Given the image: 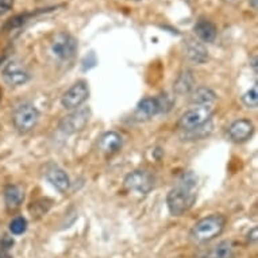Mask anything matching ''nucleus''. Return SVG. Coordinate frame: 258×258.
I'll return each mask as SVG.
<instances>
[{
    "label": "nucleus",
    "mask_w": 258,
    "mask_h": 258,
    "mask_svg": "<svg viewBox=\"0 0 258 258\" xmlns=\"http://www.w3.org/2000/svg\"><path fill=\"white\" fill-rule=\"evenodd\" d=\"M196 184L198 177L192 172L182 174L177 185L172 188L166 196V204L170 215L181 216L192 208L196 202Z\"/></svg>",
    "instance_id": "1"
},
{
    "label": "nucleus",
    "mask_w": 258,
    "mask_h": 258,
    "mask_svg": "<svg viewBox=\"0 0 258 258\" xmlns=\"http://www.w3.org/2000/svg\"><path fill=\"white\" fill-rule=\"evenodd\" d=\"M226 226V218L220 214L206 216L190 230V239L196 243H206L219 237Z\"/></svg>",
    "instance_id": "2"
},
{
    "label": "nucleus",
    "mask_w": 258,
    "mask_h": 258,
    "mask_svg": "<svg viewBox=\"0 0 258 258\" xmlns=\"http://www.w3.org/2000/svg\"><path fill=\"white\" fill-rule=\"evenodd\" d=\"M39 120V111L37 107L31 103H23L14 110L13 112V123L14 127L17 128L21 134L30 133Z\"/></svg>",
    "instance_id": "3"
},
{
    "label": "nucleus",
    "mask_w": 258,
    "mask_h": 258,
    "mask_svg": "<svg viewBox=\"0 0 258 258\" xmlns=\"http://www.w3.org/2000/svg\"><path fill=\"white\" fill-rule=\"evenodd\" d=\"M50 51L53 57L59 61L72 59L77 51L76 38L69 33H57L50 43Z\"/></svg>",
    "instance_id": "4"
},
{
    "label": "nucleus",
    "mask_w": 258,
    "mask_h": 258,
    "mask_svg": "<svg viewBox=\"0 0 258 258\" xmlns=\"http://www.w3.org/2000/svg\"><path fill=\"white\" fill-rule=\"evenodd\" d=\"M212 114H214V107L212 106H195L182 114V116L178 120V127L189 132L196 127H200L210 122Z\"/></svg>",
    "instance_id": "5"
},
{
    "label": "nucleus",
    "mask_w": 258,
    "mask_h": 258,
    "mask_svg": "<svg viewBox=\"0 0 258 258\" xmlns=\"http://www.w3.org/2000/svg\"><path fill=\"white\" fill-rule=\"evenodd\" d=\"M123 184L124 188L130 192H138L141 195H146L154 186V178L148 170L137 169L127 174Z\"/></svg>",
    "instance_id": "6"
},
{
    "label": "nucleus",
    "mask_w": 258,
    "mask_h": 258,
    "mask_svg": "<svg viewBox=\"0 0 258 258\" xmlns=\"http://www.w3.org/2000/svg\"><path fill=\"white\" fill-rule=\"evenodd\" d=\"M91 118L89 107H79L72 114L67 115L59 123V128L67 134H75L84 130Z\"/></svg>",
    "instance_id": "7"
},
{
    "label": "nucleus",
    "mask_w": 258,
    "mask_h": 258,
    "mask_svg": "<svg viewBox=\"0 0 258 258\" xmlns=\"http://www.w3.org/2000/svg\"><path fill=\"white\" fill-rule=\"evenodd\" d=\"M89 88L85 81H77L71 88L63 93L61 98V104L67 110H76L88 99Z\"/></svg>",
    "instance_id": "8"
},
{
    "label": "nucleus",
    "mask_w": 258,
    "mask_h": 258,
    "mask_svg": "<svg viewBox=\"0 0 258 258\" xmlns=\"http://www.w3.org/2000/svg\"><path fill=\"white\" fill-rule=\"evenodd\" d=\"M2 77L7 85L10 87H21L30 81V73L25 68V65H22L18 61H11L5 67Z\"/></svg>",
    "instance_id": "9"
},
{
    "label": "nucleus",
    "mask_w": 258,
    "mask_h": 258,
    "mask_svg": "<svg viewBox=\"0 0 258 258\" xmlns=\"http://www.w3.org/2000/svg\"><path fill=\"white\" fill-rule=\"evenodd\" d=\"M45 176L46 180L50 182L51 185L54 186L55 189L59 190L61 194L67 192L71 186V181H69L68 174L65 173L61 168H58L54 164H49L45 169Z\"/></svg>",
    "instance_id": "10"
},
{
    "label": "nucleus",
    "mask_w": 258,
    "mask_h": 258,
    "mask_svg": "<svg viewBox=\"0 0 258 258\" xmlns=\"http://www.w3.org/2000/svg\"><path fill=\"white\" fill-rule=\"evenodd\" d=\"M254 133L253 123L249 119H238L229 127V136L234 142H245L250 140Z\"/></svg>",
    "instance_id": "11"
},
{
    "label": "nucleus",
    "mask_w": 258,
    "mask_h": 258,
    "mask_svg": "<svg viewBox=\"0 0 258 258\" xmlns=\"http://www.w3.org/2000/svg\"><path fill=\"white\" fill-rule=\"evenodd\" d=\"M122 146L123 138L116 132H107L99 138L98 148L106 156H112L115 153H118L122 149Z\"/></svg>",
    "instance_id": "12"
},
{
    "label": "nucleus",
    "mask_w": 258,
    "mask_h": 258,
    "mask_svg": "<svg viewBox=\"0 0 258 258\" xmlns=\"http://www.w3.org/2000/svg\"><path fill=\"white\" fill-rule=\"evenodd\" d=\"M160 112V106L156 98H144L138 104H137L134 118L140 122H145L156 116Z\"/></svg>",
    "instance_id": "13"
},
{
    "label": "nucleus",
    "mask_w": 258,
    "mask_h": 258,
    "mask_svg": "<svg viewBox=\"0 0 258 258\" xmlns=\"http://www.w3.org/2000/svg\"><path fill=\"white\" fill-rule=\"evenodd\" d=\"M3 196H5V203L7 208L9 210H17V208L21 207L22 202L25 199V192L22 189V186L10 184L5 188Z\"/></svg>",
    "instance_id": "14"
},
{
    "label": "nucleus",
    "mask_w": 258,
    "mask_h": 258,
    "mask_svg": "<svg viewBox=\"0 0 258 258\" xmlns=\"http://www.w3.org/2000/svg\"><path fill=\"white\" fill-rule=\"evenodd\" d=\"M185 55L194 63H204L208 61V50L203 43L196 41H188L185 46Z\"/></svg>",
    "instance_id": "15"
},
{
    "label": "nucleus",
    "mask_w": 258,
    "mask_h": 258,
    "mask_svg": "<svg viewBox=\"0 0 258 258\" xmlns=\"http://www.w3.org/2000/svg\"><path fill=\"white\" fill-rule=\"evenodd\" d=\"M194 31H195V34L198 35V38L200 41L207 43L214 42L216 38V34H218L215 25L212 22L207 21V19H200V21L196 22Z\"/></svg>",
    "instance_id": "16"
},
{
    "label": "nucleus",
    "mask_w": 258,
    "mask_h": 258,
    "mask_svg": "<svg viewBox=\"0 0 258 258\" xmlns=\"http://www.w3.org/2000/svg\"><path fill=\"white\" fill-rule=\"evenodd\" d=\"M215 92L207 87H200L194 91L192 96H190V103L195 106H212V103H215Z\"/></svg>",
    "instance_id": "17"
},
{
    "label": "nucleus",
    "mask_w": 258,
    "mask_h": 258,
    "mask_svg": "<svg viewBox=\"0 0 258 258\" xmlns=\"http://www.w3.org/2000/svg\"><path fill=\"white\" fill-rule=\"evenodd\" d=\"M194 85H195V77H194L190 71H184V72H181L177 76L176 81H174V89L180 95L189 93L194 89Z\"/></svg>",
    "instance_id": "18"
},
{
    "label": "nucleus",
    "mask_w": 258,
    "mask_h": 258,
    "mask_svg": "<svg viewBox=\"0 0 258 258\" xmlns=\"http://www.w3.org/2000/svg\"><path fill=\"white\" fill-rule=\"evenodd\" d=\"M234 255L233 242L222 241L208 251L204 258H231Z\"/></svg>",
    "instance_id": "19"
},
{
    "label": "nucleus",
    "mask_w": 258,
    "mask_h": 258,
    "mask_svg": "<svg viewBox=\"0 0 258 258\" xmlns=\"http://www.w3.org/2000/svg\"><path fill=\"white\" fill-rule=\"evenodd\" d=\"M242 103L245 104L247 108H257L258 106V87L257 84L254 85L253 88H250L249 91H246L242 95Z\"/></svg>",
    "instance_id": "20"
},
{
    "label": "nucleus",
    "mask_w": 258,
    "mask_h": 258,
    "mask_svg": "<svg viewBox=\"0 0 258 258\" xmlns=\"http://www.w3.org/2000/svg\"><path fill=\"white\" fill-rule=\"evenodd\" d=\"M27 230V220L23 218V216H17L11 220L10 223V231L14 234V235H21Z\"/></svg>",
    "instance_id": "21"
},
{
    "label": "nucleus",
    "mask_w": 258,
    "mask_h": 258,
    "mask_svg": "<svg viewBox=\"0 0 258 258\" xmlns=\"http://www.w3.org/2000/svg\"><path fill=\"white\" fill-rule=\"evenodd\" d=\"M211 123L207 122L206 124H203V126L200 127H196V128H194V130H189V132H186L188 134V138H192V140H200V138H204L206 136H208L210 133H211Z\"/></svg>",
    "instance_id": "22"
},
{
    "label": "nucleus",
    "mask_w": 258,
    "mask_h": 258,
    "mask_svg": "<svg viewBox=\"0 0 258 258\" xmlns=\"http://www.w3.org/2000/svg\"><path fill=\"white\" fill-rule=\"evenodd\" d=\"M34 14H19L17 17L11 18L7 23L5 25V29L6 30H13V29H17V27H21L22 25H25L27 19L30 17H33Z\"/></svg>",
    "instance_id": "23"
},
{
    "label": "nucleus",
    "mask_w": 258,
    "mask_h": 258,
    "mask_svg": "<svg viewBox=\"0 0 258 258\" xmlns=\"http://www.w3.org/2000/svg\"><path fill=\"white\" fill-rule=\"evenodd\" d=\"M14 0H0V15H5L13 9Z\"/></svg>",
    "instance_id": "24"
},
{
    "label": "nucleus",
    "mask_w": 258,
    "mask_h": 258,
    "mask_svg": "<svg viewBox=\"0 0 258 258\" xmlns=\"http://www.w3.org/2000/svg\"><path fill=\"white\" fill-rule=\"evenodd\" d=\"M257 237H258V229L257 227H254V229L250 230L249 234H247V241H249L250 243H255V242H257Z\"/></svg>",
    "instance_id": "25"
},
{
    "label": "nucleus",
    "mask_w": 258,
    "mask_h": 258,
    "mask_svg": "<svg viewBox=\"0 0 258 258\" xmlns=\"http://www.w3.org/2000/svg\"><path fill=\"white\" fill-rule=\"evenodd\" d=\"M251 67H253V69H254V73H257V55H254L253 63H251Z\"/></svg>",
    "instance_id": "26"
},
{
    "label": "nucleus",
    "mask_w": 258,
    "mask_h": 258,
    "mask_svg": "<svg viewBox=\"0 0 258 258\" xmlns=\"http://www.w3.org/2000/svg\"><path fill=\"white\" fill-rule=\"evenodd\" d=\"M249 3H250V6H251V9L257 10V0H250Z\"/></svg>",
    "instance_id": "27"
},
{
    "label": "nucleus",
    "mask_w": 258,
    "mask_h": 258,
    "mask_svg": "<svg viewBox=\"0 0 258 258\" xmlns=\"http://www.w3.org/2000/svg\"><path fill=\"white\" fill-rule=\"evenodd\" d=\"M0 100H2V89H0Z\"/></svg>",
    "instance_id": "28"
},
{
    "label": "nucleus",
    "mask_w": 258,
    "mask_h": 258,
    "mask_svg": "<svg viewBox=\"0 0 258 258\" xmlns=\"http://www.w3.org/2000/svg\"><path fill=\"white\" fill-rule=\"evenodd\" d=\"M0 62H3V58H0Z\"/></svg>",
    "instance_id": "29"
}]
</instances>
